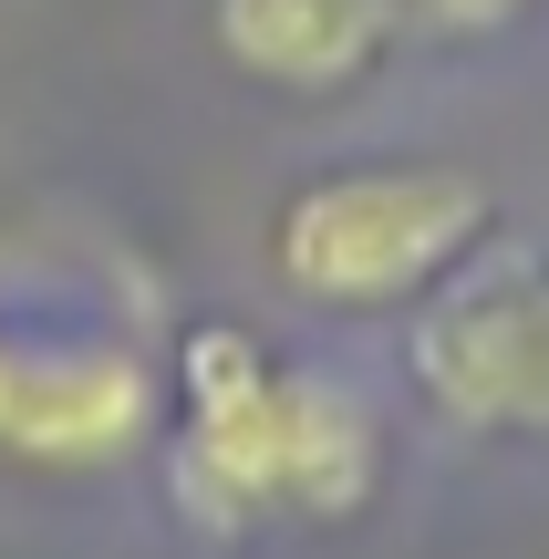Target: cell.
<instances>
[{"label": "cell", "instance_id": "cell-6", "mask_svg": "<svg viewBox=\"0 0 549 559\" xmlns=\"http://www.w3.org/2000/svg\"><path fill=\"white\" fill-rule=\"evenodd\" d=\"M405 11L426 21V32H456V41H467V32H509L529 0H405Z\"/></svg>", "mask_w": 549, "mask_h": 559}, {"label": "cell", "instance_id": "cell-2", "mask_svg": "<svg viewBox=\"0 0 549 559\" xmlns=\"http://www.w3.org/2000/svg\"><path fill=\"white\" fill-rule=\"evenodd\" d=\"M498 207L488 177L435 156H384V166H332L301 177L270 218V270L311 311H405L435 300L456 270L488 249Z\"/></svg>", "mask_w": 549, "mask_h": 559}, {"label": "cell", "instance_id": "cell-1", "mask_svg": "<svg viewBox=\"0 0 549 559\" xmlns=\"http://www.w3.org/2000/svg\"><path fill=\"white\" fill-rule=\"evenodd\" d=\"M166 487L207 539L249 528H343L384 487V425L353 383L281 362L239 321L177 342V445Z\"/></svg>", "mask_w": 549, "mask_h": 559}, {"label": "cell", "instance_id": "cell-4", "mask_svg": "<svg viewBox=\"0 0 549 559\" xmlns=\"http://www.w3.org/2000/svg\"><path fill=\"white\" fill-rule=\"evenodd\" d=\"M166 425V373L115 332L0 321V466L21 477H104Z\"/></svg>", "mask_w": 549, "mask_h": 559}, {"label": "cell", "instance_id": "cell-3", "mask_svg": "<svg viewBox=\"0 0 549 559\" xmlns=\"http://www.w3.org/2000/svg\"><path fill=\"white\" fill-rule=\"evenodd\" d=\"M405 362L446 425L549 445V249H477L435 300H415Z\"/></svg>", "mask_w": 549, "mask_h": 559}, {"label": "cell", "instance_id": "cell-5", "mask_svg": "<svg viewBox=\"0 0 549 559\" xmlns=\"http://www.w3.org/2000/svg\"><path fill=\"white\" fill-rule=\"evenodd\" d=\"M207 32L249 83L281 94H343L405 32V0H207Z\"/></svg>", "mask_w": 549, "mask_h": 559}]
</instances>
